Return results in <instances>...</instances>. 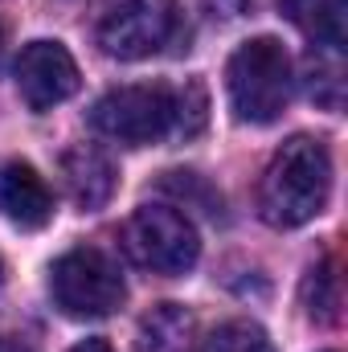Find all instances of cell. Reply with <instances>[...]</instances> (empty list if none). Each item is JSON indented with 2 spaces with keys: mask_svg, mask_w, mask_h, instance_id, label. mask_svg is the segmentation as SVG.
<instances>
[{
  "mask_svg": "<svg viewBox=\"0 0 348 352\" xmlns=\"http://www.w3.org/2000/svg\"><path fill=\"white\" fill-rule=\"evenodd\" d=\"M328 197H332L328 148L312 135H295L274 152V160L262 173L259 213L274 230H295V226H307L312 217H320Z\"/></svg>",
  "mask_w": 348,
  "mask_h": 352,
  "instance_id": "obj_1",
  "label": "cell"
},
{
  "mask_svg": "<svg viewBox=\"0 0 348 352\" xmlns=\"http://www.w3.org/2000/svg\"><path fill=\"white\" fill-rule=\"evenodd\" d=\"M230 107L242 123H274L291 98V54L274 37H250L226 66Z\"/></svg>",
  "mask_w": 348,
  "mask_h": 352,
  "instance_id": "obj_2",
  "label": "cell"
},
{
  "mask_svg": "<svg viewBox=\"0 0 348 352\" xmlns=\"http://www.w3.org/2000/svg\"><path fill=\"white\" fill-rule=\"evenodd\" d=\"M50 295L70 320H102L123 307L127 287L119 266L94 246H74L50 266Z\"/></svg>",
  "mask_w": 348,
  "mask_h": 352,
  "instance_id": "obj_3",
  "label": "cell"
},
{
  "mask_svg": "<svg viewBox=\"0 0 348 352\" xmlns=\"http://www.w3.org/2000/svg\"><path fill=\"white\" fill-rule=\"evenodd\" d=\"M123 250L152 274H184L201 258V238L173 205H140L123 226Z\"/></svg>",
  "mask_w": 348,
  "mask_h": 352,
  "instance_id": "obj_4",
  "label": "cell"
},
{
  "mask_svg": "<svg viewBox=\"0 0 348 352\" xmlns=\"http://www.w3.org/2000/svg\"><path fill=\"white\" fill-rule=\"evenodd\" d=\"M94 127L107 140H119L127 148L160 144L176 127V90L160 82H140V87L107 90L94 102Z\"/></svg>",
  "mask_w": 348,
  "mask_h": 352,
  "instance_id": "obj_5",
  "label": "cell"
},
{
  "mask_svg": "<svg viewBox=\"0 0 348 352\" xmlns=\"http://www.w3.org/2000/svg\"><path fill=\"white\" fill-rule=\"evenodd\" d=\"M176 29H180L176 0H111L94 29V41L107 58L144 62L173 41Z\"/></svg>",
  "mask_w": 348,
  "mask_h": 352,
  "instance_id": "obj_6",
  "label": "cell"
},
{
  "mask_svg": "<svg viewBox=\"0 0 348 352\" xmlns=\"http://www.w3.org/2000/svg\"><path fill=\"white\" fill-rule=\"evenodd\" d=\"M78 62L62 41H29L17 58V90L29 111H50L78 90Z\"/></svg>",
  "mask_w": 348,
  "mask_h": 352,
  "instance_id": "obj_7",
  "label": "cell"
},
{
  "mask_svg": "<svg viewBox=\"0 0 348 352\" xmlns=\"http://www.w3.org/2000/svg\"><path fill=\"white\" fill-rule=\"evenodd\" d=\"M0 213L21 230H41L54 217V192L41 173L25 160H12L0 168Z\"/></svg>",
  "mask_w": 348,
  "mask_h": 352,
  "instance_id": "obj_8",
  "label": "cell"
},
{
  "mask_svg": "<svg viewBox=\"0 0 348 352\" xmlns=\"http://www.w3.org/2000/svg\"><path fill=\"white\" fill-rule=\"evenodd\" d=\"M62 180L78 209H102L115 192V164L107 160L102 148L74 144L62 152Z\"/></svg>",
  "mask_w": 348,
  "mask_h": 352,
  "instance_id": "obj_9",
  "label": "cell"
},
{
  "mask_svg": "<svg viewBox=\"0 0 348 352\" xmlns=\"http://www.w3.org/2000/svg\"><path fill=\"white\" fill-rule=\"evenodd\" d=\"M279 12L312 37V45L345 50V12L348 0H279Z\"/></svg>",
  "mask_w": 348,
  "mask_h": 352,
  "instance_id": "obj_10",
  "label": "cell"
},
{
  "mask_svg": "<svg viewBox=\"0 0 348 352\" xmlns=\"http://www.w3.org/2000/svg\"><path fill=\"white\" fill-rule=\"evenodd\" d=\"M197 320L180 303H160L140 320V352H188Z\"/></svg>",
  "mask_w": 348,
  "mask_h": 352,
  "instance_id": "obj_11",
  "label": "cell"
},
{
  "mask_svg": "<svg viewBox=\"0 0 348 352\" xmlns=\"http://www.w3.org/2000/svg\"><path fill=\"white\" fill-rule=\"evenodd\" d=\"M307 94H312V102H320V107H328V111H340V102H345L340 50L312 45V54H307Z\"/></svg>",
  "mask_w": 348,
  "mask_h": 352,
  "instance_id": "obj_12",
  "label": "cell"
},
{
  "mask_svg": "<svg viewBox=\"0 0 348 352\" xmlns=\"http://www.w3.org/2000/svg\"><path fill=\"white\" fill-rule=\"evenodd\" d=\"M303 307L316 324H336L340 320V307H345V295H340V274H336V263L324 258L320 266L307 270L303 278Z\"/></svg>",
  "mask_w": 348,
  "mask_h": 352,
  "instance_id": "obj_13",
  "label": "cell"
},
{
  "mask_svg": "<svg viewBox=\"0 0 348 352\" xmlns=\"http://www.w3.org/2000/svg\"><path fill=\"white\" fill-rule=\"evenodd\" d=\"M201 352H274V344H270V336L262 332L259 324H250V320H226V324H217L201 340Z\"/></svg>",
  "mask_w": 348,
  "mask_h": 352,
  "instance_id": "obj_14",
  "label": "cell"
},
{
  "mask_svg": "<svg viewBox=\"0 0 348 352\" xmlns=\"http://www.w3.org/2000/svg\"><path fill=\"white\" fill-rule=\"evenodd\" d=\"M205 111H209V98H205V87L193 78L176 90V135H197L205 127Z\"/></svg>",
  "mask_w": 348,
  "mask_h": 352,
  "instance_id": "obj_15",
  "label": "cell"
},
{
  "mask_svg": "<svg viewBox=\"0 0 348 352\" xmlns=\"http://www.w3.org/2000/svg\"><path fill=\"white\" fill-rule=\"evenodd\" d=\"M205 8L213 21H238L254 8V0H205Z\"/></svg>",
  "mask_w": 348,
  "mask_h": 352,
  "instance_id": "obj_16",
  "label": "cell"
},
{
  "mask_svg": "<svg viewBox=\"0 0 348 352\" xmlns=\"http://www.w3.org/2000/svg\"><path fill=\"white\" fill-rule=\"evenodd\" d=\"M0 352H37V344L29 336H17V332H0Z\"/></svg>",
  "mask_w": 348,
  "mask_h": 352,
  "instance_id": "obj_17",
  "label": "cell"
},
{
  "mask_svg": "<svg viewBox=\"0 0 348 352\" xmlns=\"http://www.w3.org/2000/svg\"><path fill=\"white\" fill-rule=\"evenodd\" d=\"M70 352H115L107 340H83V344H74Z\"/></svg>",
  "mask_w": 348,
  "mask_h": 352,
  "instance_id": "obj_18",
  "label": "cell"
},
{
  "mask_svg": "<svg viewBox=\"0 0 348 352\" xmlns=\"http://www.w3.org/2000/svg\"><path fill=\"white\" fill-rule=\"evenodd\" d=\"M4 54H8V41H4V29H0V66H4Z\"/></svg>",
  "mask_w": 348,
  "mask_h": 352,
  "instance_id": "obj_19",
  "label": "cell"
},
{
  "mask_svg": "<svg viewBox=\"0 0 348 352\" xmlns=\"http://www.w3.org/2000/svg\"><path fill=\"white\" fill-rule=\"evenodd\" d=\"M0 283H4V258H0Z\"/></svg>",
  "mask_w": 348,
  "mask_h": 352,
  "instance_id": "obj_20",
  "label": "cell"
}]
</instances>
